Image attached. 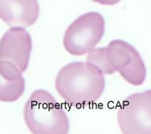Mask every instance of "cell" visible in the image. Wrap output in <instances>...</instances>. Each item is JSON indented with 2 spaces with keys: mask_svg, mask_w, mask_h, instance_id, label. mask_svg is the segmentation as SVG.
Listing matches in <instances>:
<instances>
[{
  "mask_svg": "<svg viewBox=\"0 0 151 134\" xmlns=\"http://www.w3.org/2000/svg\"><path fill=\"white\" fill-rule=\"evenodd\" d=\"M32 41L28 32L22 27H11L0 40V60L13 63L21 72L28 67Z\"/></svg>",
  "mask_w": 151,
  "mask_h": 134,
  "instance_id": "8992f818",
  "label": "cell"
},
{
  "mask_svg": "<svg viewBox=\"0 0 151 134\" xmlns=\"http://www.w3.org/2000/svg\"><path fill=\"white\" fill-rule=\"evenodd\" d=\"M93 2L97 3L101 5H107V6H113L119 3L121 0H93Z\"/></svg>",
  "mask_w": 151,
  "mask_h": 134,
  "instance_id": "9c48e42d",
  "label": "cell"
},
{
  "mask_svg": "<svg viewBox=\"0 0 151 134\" xmlns=\"http://www.w3.org/2000/svg\"><path fill=\"white\" fill-rule=\"evenodd\" d=\"M87 63L102 76L118 72L125 81L134 86L142 85L146 77V67L139 52L125 41L114 39L106 47L88 52Z\"/></svg>",
  "mask_w": 151,
  "mask_h": 134,
  "instance_id": "7a4b0ae2",
  "label": "cell"
},
{
  "mask_svg": "<svg viewBox=\"0 0 151 134\" xmlns=\"http://www.w3.org/2000/svg\"><path fill=\"white\" fill-rule=\"evenodd\" d=\"M23 117L28 129L34 134H66L69 131L65 111L45 90L32 92L24 106Z\"/></svg>",
  "mask_w": 151,
  "mask_h": 134,
  "instance_id": "3957f363",
  "label": "cell"
},
{
  "mask_svg": "<svg viewBox=\"0 0 151 134\" xmlns=\"http://www.w3.org/2000/svg\"><path fill=\"white\" fill-rule=\"evenodd\" d=\"M117 121L123 133L150 134V90L126 97L118 109Z\"/></svg>",
  "mask_w": 151,
  "mask_h": 134,
  "instance_id": "5b68a950",
  "label": "cell"
},
{
  "mask_svg": "<svg viewBox=\"0 0 151 134\" xmlns=\"http://www.w3.org/2000/svg\"><path fill=\"white\" fill-rule=\"evenodd\" d=\"M25 91V80L15 64L0 60V100L15 102Z\"/></svg>",
  "mask_w": 151,
  "mask_h": 134,
  "instance_id": "ba28073f",
  "label": "cell"
},
{
  "mask_svg": "<svg viewBox=\"0 0 151 134\" xmlns=\"http://www.w3.org/2000/svg\"><path fill=\"white\" fill-rule=\"evenodd\" d=\"M40 15L37 0H0V19L9 26L27 27Z\"/></svg>",
  "mask_w": 151,
  "mask_h": 134,
  "instance_id": "52a82bcc",
  "label": "cell"
},
{
  "mask_svg": "<svg viewBox=\"0 0 151 134\" xmlns=\"http://www.w3.org/2000/svg\"><path fill=\"white\" fill-rule=\"evenodd\" d=\"M55 85L68 105L81 108L98 100L105 90V79L88 63L73 62L60 70Z\"/></svg>",
  "mask_w": 151,
  "mask_h": 134,
  "instance_id": "6da1fadb",
  "label": "cell"
},
{
  "mask_svg": "<svg viewBox=\"0 0 151 134\" xmlns=\"http://www.w3.org/2000/svg\"><path fill=\"white\" fill-rule=\"evenodd\" d=\"M105 30V19L100 13H85L73 21L66 30L63 40L64 48L73 55H85L101 40Z\"/></svg>",
  "mask_w": 151,
  "mask_h": 134,
  "instance_id": "277c9868",
  "label": "cell"
}]
</instances>
